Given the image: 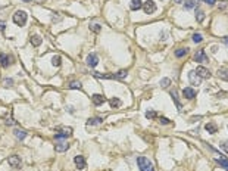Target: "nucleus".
Listing matches in <instances>:
<instances>
[{
    "label": "nucleus",
    "mask_w": 228,
    "mask_h": 171,
    "mask_svg": "<svg viewBox=\"0 0 228 171\" xmlns=\"http://www.w3.org/2000/svg\"><path fill=\"white\" fill-rule=\"evenodd\" d=\"M137 165H138L140 171H155L153 164L150 162V159L146 158V156H138V158H137Z\"/></svg>",
    "instance_id": "f257e3e1"
},
{
    "label": "nucleus",
    "mask_w": 228,
    "mask_h": 171,
    "mask_svg": "<svg viewBox=\"0 0 228 171\" xmlns=\"http://www.w3.org/2000/svg\"><path fill=\"white\" fill-rule=\"evenodd\" d=\"M72 136V128L71 127H56L55 128V137L60 140V139H66V137Z\"/></svg>",
    "instance_id": "f03ea898"
},
{
    "label": "nucleus",
    "mask_w": 228,
    "mask_h": 171,
    "mask_svg": "<svg viewBox=\"0 0 228 171\" xmlns=\"http://www.w3.org/2000/svg\"><path fill=\"white\" fill-rule=\"evenodd\" d=\"M27 18H28V15H27L25 10H16L13 15V22L19 27H24L27 24Z\"/></svg>",
    "instance_id": "7ed1b4c3"
},
{
    "label": "nucleus",
    "mask_w": 228,
    "mask_h": 171,
    "mask_svg": "<svg viewBox=\"0 0 228 171\" xmlns=\"http://www.w3.org/2000/svg\"><path fill=\"white\" fill-rule=\"evenodd\" d=\"M143 9L147 15H152L153 12H156V3L153 0H147V2L143 3Z\"/></svg>",
    "instance_id": "20e7f679"
},
{
    "label": "nucleus",
    "mask_w": 228,
    "mask_h": 171,
    "mask_svg": "<svg viewBox=\"0 0 228 171\" xmlns=\"http://www.w3.org/2000/svg\"><path fill=\"white\" fill-rule=\"evenodd\" d=\"M188 81H190L191 86H200L202 78L196 74V71H190V72H188Z\"/></svg>",
    "instance_id": "39448f33"
},
{
    "label": "nucleus",
    "mask_w": 228,
    "mask_h": 171,
    "mask_svg": "<svg viewBox=\"0 0 228 171\" xmlns=\"http://www.w3.org/2000/svg\"><path fill=\"white\" fill-rule=\"evenodd\" d=\"M8 164L12 168H19V167H21V158L16 156V155H12V156L8 158Z\"/></svg>",
    "instance_id": "423d86ee"
},
{
    "label": "nucleus",
    "mask_w": 228,
    "mask_h": 171,
    "mask_svg": "<svg viewBox=\"0 0 228 171\" xmlns=\"http://www.w3.org/2000/svg\"><path fill=\"white\" fill-rule=\"evenodd\" d=\"M85 62H87V65H88V67L94 68V67L99 64V56H97L96 53H90V55L87 56V60H85Z\"/></svg>",
    "instance_id": "0eeeda50"
},
{
    "label": "nucleus",
    "mask_w": 228,
    "mask_h": 171,
    "mask_svg": "<svg viewBox=\"0 0 228 171\" xmlns=\"http://www.w3.org/2000/svg\"><path fill=\"white\" fill-rule=\"evenodd\" d=\"M12 64V58L6 55V53H0V67H3V68H6Z\"/></svg>",
    "instance_id": "6e6552de"
},
{
    "label": "nucleus",
    "mask_w": 228,
    "mask_h": 171,
    "mask_svg": "<svg viewBox=\"0 0 228 171\" xmlns=\"http://www.w3.org/2000/svg\"><path fill=\"white\" fill-rule=\"evenodd\" d=\"M74 162H75L77 168H80V170H84L85 167H87V162H85V158L84 156H81V155H78L74 158Z\"/></svg>",
    "instance_id": "1a4fd4ad"
},
{
    "label": "nucleus",
    "mask_w": 228,
    "mask_h": 171,
    "mask_svg": "<svg viewBox=\"0 0 228 171\" xmlns=\"http://www.w3.org/2000/svg\"><path fill=\"white\" fill-rule=\"evenodd\" d=\"M196 74H197L200 78H211V72H209V69H206L205 67H197Z\"/></svg>",
    "instance_id": "9d476101"
},
{
    "label": "nucleus",
    "mask_w": 228,
    "mask_h": 171,
    "mask_svg": "<svg viewBox=\"0 0 228 171\" xmlns=\"http://www.w3.org/2000/svg\"><path fill=\"white\" fill-rule=\"evenodd\" d=\"M68 147H69V145H68L65 140H58L56 145H55L56 152H65V151H68Z\"/></svg>",
    "instance_id": "9b49d317"
},
{
    "label": "nucleus",
    "mask_w": 228,
    "mask_h": 171,
    "mask_svg": "<svg viewBox=\"0 0 228 171\" xmlns=\"http://www.w3.org/2000/svg\"><path fill=\"white\" fill-rule=\"evenodd\" d=\"M183 96L186 97V99H194L196 97V90L194 89H191V87H186L184 90H183Z\"/></svg>",
    "instance_id": "f8f14e48"
},
{
    "label": "nucleus",
    "mask_w": 228,
    "mask_h": 171,
    "mask_svg": "<svg viewBox=\"0 0 228 171\" xmlns=\"http://www.w3.org/2000/svg\"><path fill=\"white\" fill-rule=\"evenodd\" d=\"M194 60H196V62H208V56H206L205 50H197V52H196Z\"/></svg>",
    "instance_id": "ddd939ff"
},
{
    "label": "nucleus",
    "mask_w": 228,
    "mask_h": 171,
    "mask_svg": "<svg viewBox=\"0 0 228 171\" xmlns=\"http://www.w3.org/2000/svg\"><path fill=\"white\" fill-rule=\"evenodd\" d=\"M91 100H93V103L96 105V106H99V105H103V103L106 102V99L102 96V94H93L91 96Z\"/></svg>",
    "instance_id": "4468645a"
},
{
    "label": "nucleus",
    "mask_w": 228,
    "mask_h": 171,
    "mask_svg": "<svg viewBox=\"0 0 228 171\" xmlns=\"http://www.w3.org/2000/svg\"><path fill=\"white\" fill-rule=\"evenodd\" d=\"M205 128H206V131H208V133H211V134H215V133L218 131V127H216V124H215V122H208V124L205 126Z\"/></svg>",
    "instance_id": "2eb2a0df"
},
{
    "label": "nucleus",
    "mask_w": 228,
    "mask_h": 171,
    "mask_svg": "<svg viewBox=\"0 0 228 171\" xmlns=\"http://www.w3.org/2000/svg\"><path fill=\"white\" fill-rule=\"evenodd\" d=\"M218 77L221 80H224V81H228V68H219L218 69Z\"/></svg>",
    "instance_id": "dca6fc26"
},
{
    "label": "nucleus",
    "mask_w": 228,
    "mask_h": 171,
    "mask_svg": "<svg viewBox=\"0 0 228 171\" xmlns=\"http://www.w3.org/2000/svg\"><path fill=\"white\" fill-rule=\"evenodd\" d=\"M171 97H172V100H174L175 105H177V109L181 112V111H183V105H181V102L178 100V96H177V92H175V90H174V92H171Z\"/></svg>",
    "instance_id": "f3484780"
},
{
    "label": "nucleus",
    "mask_w": 228,
    "mask_h": 171,
    "mask_svg": "<svg viewBox=\"0 0 228 171\" xmlns=\"http://www.w3.org/2000/svg\"><path fill=\"white\" fill-rule=\"evenodd\" d=\"M183 3H184V9H187V10L197 6V0H184Z\"/></svg>",
    "instance_id": "a211bd4d"
},
{
    "label": "nucleus",
    "mask_w": 228,
    "mask_h": 171,
    "mask_svg": "<svg viewBox=\"0 0 228 171\" xmlns=\"http://www.w3.org/2000/svg\"><path fill=\"white\" fill-rule=\"evenodd\" d=\"M130 8L133 9V10H138L140 8H143V3H141V0H131Z\"/></svg>",
    "instance_id": "6ab92c4d"
},
{
    "label": "nucleus",
    "mask_w": 228,
    "mask_h": 171,
    "mask_svg": "<svg viewBox=\"0 0 228 171\" xmlns=\"http://www.w3.org/2000/svg\"><path fill=\"white\" fill-rule=\"evenodd\" d=\"M13 133H15V137L19 139V140H24V139L27 137V131H25V130H15Z\"/></svg>",
    "instance_id": "aec40b11"
},
{
    "label": "nucleus",
    "mask_w": 228,
    "mask_h": 171,
    "mask_svg": "<svg viewBox=\"0 0 228 171\" xmlns=\"http://www.w3.org/2000/svg\"><path fill=\"white\" fill-rule=\"evenodd\" d=\"M30 42H31V44H33V46H35V47H37V46H40V44H41L43 40H41V37H40V35H33Z\"/></svg>",
    "instance_id": "412c9836"
},
{
    "label": "nucleus",
    "mask_w": 228,
    "mask_h": 171,
    "mask_svg": "<svg viewBox=\"0 0 228 171\" xmlns=\"http://www.w3.org/2000/svg\"><path fill=\"white\" fill-rule=\"evenodd\" d=\"M216 162L219 164V165H222L224 168H227V170H228V158H225V156L216 158Z\"/></svg>",
    "instance_id": "4be33fe9"
},
{
    "label": "nucleus",
    "mask_w": 228,
    "mask_h": 171,
    "mask_svg": "<svg viewBox=\"0 0 228 171\" xmlns=\"http://www.w3.org/2000/svg\"><path fill=\"white\" fill-rule=\"evenodd\" d=\"M187 53H188V49H187V47H181V49H178V50L175 52V56H177V58H183V56H186Z\"/></svg>",
    "instance_id": "5701e85b"
},
{
    "label": "nucleus",
    "mask_w": 228,
    "mask_h": 171,
    "mask_svg": "<svg viewBox=\"0 0 228 171\" xmlns=\"http://www.w3.org/2000/svg\"><path fill=\"white\" fill-rule=\"evenodd\" d=\"M196 19H197V22H203V19H205V12L200 10V9H196Z\"/></svg>",
    "instance_id": "b1692460"
},
{
    "label": "nucleus",
    "mask_w": 228,
    "mask_h": 171,
    "mask_svg": "<svg viewBox=\"0 0 228 171\" xmlns=\"http://www.w3.org/2000/svg\"><path fill=\"white\" fill-rule=\"evenodd\" d=\"M127 71H125V69H121V71H119V72H116V74H113V75H115V80H122V78H125L127 77Z\"/></svg>",
    "instance_id": "393cba45"
},
{
    "label": "nucleus",
    "mask_w": 228,
    "mask_h": 171,
    "mask_svg": "<svg viewBox=\"0 0 228 171\" xmlns=\"http://www.w3.org/2000/svg\"><path fill=\"white\" fill-rule=\"evenodd\" d=\"M69 89H75V90H81L83 89V84L80 81H71L69 83Z\"/></svg>",
    "instance_id": "a878e982"
},
{
    "label": "nucleus",
    "mask_w": 228,
    "mask_h": 171,
    "mask_svg": "<svg viewBox=\"0 0 228 171\" xmlns=\"http://www.w3.org/2000/svg\"><path fill=\"white\" fill-rule=\"evenodd\" d=\"M102 118H90V120L87 121V126L90 127V126H96V124H102Z\"/></svg>",
    "instance_id": "bb28decb"
},
{
    "label": "nucleus",
    "mask_w": 228,
    "mask_h": 171,
    "mask_svg": "<svg viewBox=\"0 0 228 171\" xmlns=\"http://www.w3.org/2000/svg\"><path fill=\"white\" fill-rule=\"evenodd\" d=\"M121 100L119 99H116V97H113V99H110V106H113V108H118V106H121Z\"/></svg>",
    "instance_id": "cd10ccee"
},
{
    "label": "nucleus",
    "mask_w": 228,
    "mask_h": 171,
    "mask_svg": "<svg viewBox=\"0 0 228 171\" xmlns=\"http://www.w3.org/2000/svg\"><path fill=\"white\" fill-rule=\"evenodd\" d=\"M202 40H203V35L200 34V33L193 34V42H194V43H202Z\"/></svg>",
    "instance_id": "c85d7f7f"
},
{
    "label": "nucleus",
    "mask_w": 228,
    "mask_h": 171,
    "mask_svg": "<svg viewBox=\"0 0 228 171\" xmlns=\"http://www.w3.org/2000/svg\"><path fill=\"white\" fill-rule=\"evenodd\" d=\"M169 84H171V80H169V78H162L161 80V86L163 89H168Z\"/></svg>",
    "instance_id": "c756f323"
},
{
    "label": "nucleus",
    "mask_w": 228,
    "mask_h": 171,
    "mask_svg": "<svg viewBox=\"0 0 228 171\" xmlns=\"http://www.w3.org/2000/svg\"><path fill=\"white\" fill-rule=\"evenodd\" d=\"M60 56H53V59H52V65L53 67H59L60 65Z\"/></svg>",
    "instance_id": "7c9ffc66"
},
{
    "label": "nucleus",
    "mask_w": 228,
    "mask_h": 171,
    "mask_svg": "<svg viewBox=\"0 0 228 171\" xmlns=\"http://www.w3.org/2000/svg\"><path fill=\"white\" fill-rule=\"evenodd\" d=\"M146 118H149V120L156 118V112H155V111H147V112H146Z\"/></svg>",
    "instance_id": "2f4dec72"
},
{
    "label": "nucleus",
    "mask_w": 228,
    "mask_h": 171,
    "mask_svg": "<svg viewBox=\"0 0 228 171\" xmlns=\"http://www.w3.org/2000/svg\"><path fill=\"white\" fill-rule=\"evenodd\" d=\"M90 30H93L94 33H99L100 31V25L99 24H93V25H90Z\"/></svg>",
    "instance_id": "473e14b6"
},
{
    "label": "nucleus",
    "mask_w": 228,
    "mask_h": 171,
    "mask_svg": "<svg viewBox=\"0 0 228 171\" xmlns=\"http://www.w3.org/2000/svg\"><path fill=\"white\" fill-rule=\"evenodd\" d=\"M3 84L6 86V87H10V86L13 84V80H12V78H6V80L3 81Z\"/></svg>",
    "instance_id": "72a5a7b5"
},
{
    "label": "nucleus",
    "mask_w": 228,
    "mask_h": 171,
    "mask_svg": "<svg viewBox=\"0 0 228 171\" xmlns=\"http://www.w3.org/2000/svg\"><path fill=\"white\" fill-rule=\"evenodd\" d=\"M159 122H161V124H169V120L165 118V117H161V118H159Z\"/></svg>",
    "instance_id": "f704fd0d"
},
{
    "label": "nucleus",
    "mask_w": 228,
    "mask_h": 171,
    "mask_svg": "<svg viewBox=\"0 0 228 171\" xmlns=\"http://www.w3.org/2000/svg\"><path fill=\"white\" fill-rule=\"evenodd\" d=\"M206 5H209V6H213L215 3H216V0H203Z\"/></svg>",
    "instance_id": "c9c22d12"
},
{
    "label": "nucleus",
    "mask_w": 228,
    "mask_h": 171,
    "mask_svg": "<svg viewBox=\"0 0 228 171\" xmlns=\"http://www.w3.org/2000/svg\"><path fill=\"white\" fill-rule=\"evenodd\" d=\"M6 124H8V126H13V124H15V121L12 120V118H8V121H6Z\"/></svg>",
    "instance_id": "e433bc0d"
},
{
    "label": "nucleus",
    "mask_w": 228,
    "mask_h": 171,
    "mask_svg": "<svg viewBox=\"0 0 228 171\" xmlns=\"http://www.w3.org/2000/svg\"><path fill=\"white\" fill-rule=\"evenodd\" d=\"M5 27H6V24L3 21H0V31H5Z\"/></svg>",
    "instance_id": "4c0bfd02"
},
{
    "label": "nucleus",
    "mask_w": 228,
    "mask_h": 171,
    "mask_svg": "<svg viewBox=\"0 0 228 171\" xmlns=\"http://www.w3.org/2000/svg\"><path fill=\"white\" fill-rule=\"evenodd\" d=\"M197 120H200V117H193V118H191V122H196Z\"/></svg>",
    "instance_id": "58836bf2"
},
{
    "label": "nucleus",
    "mask_w": 228,
    "mask_h": 171,
    "mask_svg": "<svg viewBox=\"0 0 228 171\" xmlns=\"http://www.w3.org/2000/svg\"><path fill=\"white\" fill-rule=\"evenodd\" d=\"M222 147H224V149L228 152V143H224V145H222Z\"/></svg>",
    "instance_id": "ea45409f"
},
{
    "label": "nucleus",
    "mask_w": 228,
    "mask_h": 171,
    "mask_svg": "<svg viewBox=\"0 0 228 171\" xmlns=\"http://www.w3.org/2000/svg\"><path fill=\"white\" fill-rule=\"evenodd\" d=\"M224 43H225V44H228V35H227V37H224Z\"/></svg>",
    "instance_id": "a19ab883"
},
{
    "label": "nucleus",
    "mask_w": 228,
    "mask_h": 171,
    "mask_svg": "<svg viewBox=\"0 0 228 171\" xmlns=\"http://www.w3.org/2000/svg\"><path fill=\"white\" fill-rule=\"evenodd\" d=\"M175 3H183V0H175Z\"/></svg>",
    "instance_id": "79ce46f5"
},
{
    "label": "nucleus",
    "mask_w": 228,
    "mask_h": 171,
    "mask_svg": "<svg viewBox=\"0 0 228 171\" xmlns=\"http://www.w3.org/2000/svg\"><path fill=\"white\" fill-rule=\"evenodd\" d=\"M24 2H31V0H24Z\"/></svg>",
    "instance_id": "37998d69"
}]
</instances>
